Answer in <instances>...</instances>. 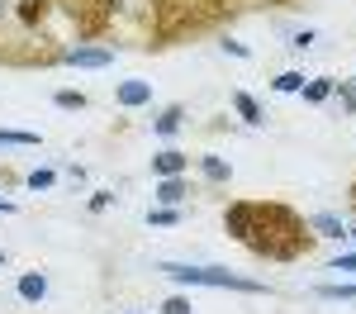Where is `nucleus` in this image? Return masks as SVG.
I'll use <instances>...</instances> for the list:
<instances>
[{"mask_svg":"<svg viewBox=\"0 0 356 314\" xmlns=\"http://www.w3.org/2000/svg\"><path fill=\"white\" fill-rule=\"evenodd\" d=\"M171 281L181 285H228V290H261V281H243V276H228L219 267H181V262H166L162 267Z\"/></svg>","mask_w":356,"mask_h":314,"instance_id":"1","label":"nucleus"},{"mask_svg":"<svg viewBox=\"0 0 356 314\" xmlns=\"http://www.w3.org/2000/svg\"><path fill=\"white\" fill-rule=\"evenodd\" d=\"M67 62H72V67H110L114 53H110V48H72Z\"/></svg>","mask_w":356,"mask_h":314,"instance_id":"2","label":"nucleus"},{"mask_svg":"<svg viewBox=\"0 0 356 314\" xmlns=\"http://www.w3.org/2000/svg\"><path fill=\"white\" fill-rule=\"evenodd\" d=\"M181 167H186V152H157L152 157V171L157 176H181Z\"/></svg>","mask_w":356,"mask_h":314,"instance_id":"3","label":"nucleus"},{"mask_svg":"<svg viewBox=\"0 0 356 314\" xmlns=\"http://www.w3.org/2000/svg\"><path fill=\"white\" fill-rule=\"evenodd\" d=\"M147 95H152V86H147V81H124V86H119V105H143Z\"/></svg>","mask_w":356,"mask_h":314,"instance_id":"4","label":"nucleus"},{"mask_svg":"<svg viewBox=\"0 0 356 314\" xmlns=\"http://www.w3.org/2000/svg\"><path fill=\"white\" fill-rule=\"evenodd\" d=\"M19 295H24V300H43V295H48V281H43L38 272H29L24 281H19Z\"/></svg>","mask_w":356,"mask_h":314,"instance_id":"5","label":"nucleus"},{"mask_svg":"<svg viewBox=\"0 0 356 314\" xmlns=\"http://www.w3.org/2000/svg\"><path fill=\"white\" fill-rule=\"evenodd\" d=\"M181 196H186V186H181V176H162V186H157V200H166V205H176Z\"/></svg>","mask_w":356,"mask_h":314,"instance_id":"6","label":"nucleus"},{"mask_svg":"<svg viewBox=\"0 0 356 314\" xmlns=\"http://www.w3.org/2000/svg\"><path fill=\"white\" fill-rule=\"evenodd\" d=\"M181 119H186V110H181V105H171V110L157 119V134H162V139H166V134H176V129H181Z\"/></svg>","mask_w":356,"mask_h":314,"instance_id":"7","label":"nucleus"},{"mask_svg":"<svg viewBox=\"0 0 356 314\" xmlns=\"http://www.w3.org/2000/svg\"><path fill=\"white\" fill-rule=\"evenodd\" d=\"M233 105H238V114H243L247 124H261V110H257V100H252V95L238 91V95H233Z\"/></svg>","mask_w":356,"mask_h":314,"instance_id":"8","label":"nucleus"},{"mask_svg":"<svg viewBox=\"0 0 356 314\" xmlns=\"http://www.w3.org/2000/svg\"><path fill=\"white\" fill-rule=\"evenodd\" d=\"M309 224L318 228V233H323V238H342V219H332V214H314V219H309Z\"/></svg>","mask_w":356,"mask_h":314,"instance_id":"9","label":"nucleus"},{"mask_svg":"<svg viewBox=\"0 0 356 314\" xmlns=\"http://www.w3.org/2000/svg\"><path fill=\"white\" fill-rule=\"evenodd\" d=\"M204 176L209 181H228V162L223 157H204Z\"/></svg>","mask_w":356,"mask_h":314,"instance_id":"10","label":"nucleus"},{"mask_svg":"<svg viewBox=\"0 0 356 314\" xmlns=\"http://www.w3.org/2000/svg\"><path fill=\"white\" fill-rule=\"evenodd\" d=\"M328 91H332L328 77H323V81H309V86H304V100H328Z\"/></svg>","mask_w":356,"mask_h":314,"instance_id":"11","label":"nucleus"},{"mask_svg":"<svg viewBox=\"0 0 356 314\" xmlns=\"http://www.w3.org/2000/svg\"><path fill=\"white\" fill-rule=\"evenodd\" d=\"M275 91H285V95L290 91H304V77L300 72H285V77H275Z\"/></svg>","mask_w":356,"mask_h":314,"instance_id":"12","label":"nucleus"},{"mask_svg":"<svg viewBox=\"0 0 356 314\" xmlns=\"http://www.w3.org/2000/svg\"><path fill=\"white\" fill-rule=\"evenodd\" d=\"M328 300H356V285H323Z\"/></svg>","mask_w":356,"mask_h":314,"instance_id":"13","label":"nucleus"},{"mask_svg":"<svg viewBox=\"0 0 356 314\" xmlns=\"http://www.w3.org/2000/svg\"><path fill=\"white\" fill-rule=\"evenodd\" d=\"M57 105H62V110H81L86 100L76 95V91H57Z\"/></svg>","mask_w":356,"mask_h":314,"instance_id":"14","label":"nucleus"},{"mask_svg":"<svg viewBox=\"0 0 356 314\" xmlns=\"http://www.w3.org/2000/svg\"><path fill=\"white\" fill-rule=\"evenodd\" d=\"M29 186H33V191H48V186H53V171H29Z\"/></svg>","mask_w":356,"mask_h":314,"instance_id":"15","label":"nucleus"},{"mask_svg":"<svg viewBox=\"0 0 356 314\" xmlns=\"http://www.w3.org/2000/svg\"><path fill=\"white\" fill-rule=\"evenodd\" d=\"M147 224H176V210H152Z\"/></svg>","mask_w":356,"mask_h":314,"instance_id":"16","label":"nucleus"},{"mask_svg":"<svg viewBox=\"0 0 356 314\" xmlns=\"http://www.w3.org/2000/svg\"><path fill=\"white\" fill-rule=\"evenodd\" d=\"M162 314H191V300H166Z\"/></svg>","mask_w":356,"mask_h":314,"instance_id":"17","label":"nucleus"},{"mask_svg":"<svg viewBox=\"0 0 356 314\" xmlns=\"http://www.w3.org/2000/svg\"><path fill=\"white\" fill-rule=\"evenodd\" d=\"M332 272H356V253H347V257H337V262H332Z\"/></svg>","mask_w":356,"mask_h":314,"instance_id":"18","label":"nucleus"},{"mask_svg":"<svg viewBox=\"0 0 356 314\" xmlns=\"http://www.w3.org/2000/svg\"><path fill=\"white\" fill-rule=\"evenodd\" d=\"M0 262H5V257H0Z\"/></svg>","mask_w":356,"mask_h":314,"instance_id":"19","label":"nucleus"},{"mask_svg":"<svg viewBox=\"0 0 356 314\" xmlns=\"http://www.w3.org/2000/svg\"><path fill=\"white\" fill-rule=\"evenodd\" d=\"M352 86H356V81H352Z\"/></svg>","mask_w":356,"mask_h":314,"instance_id":"20","label":"nucleus"}]
</instances>
